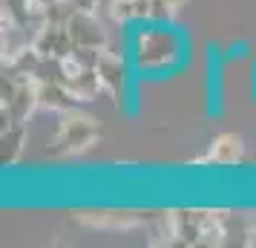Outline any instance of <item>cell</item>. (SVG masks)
Wrapping results in <instances>:
<instances>
[{
	"label": "cell",
	"mask_w": 256,
	"mask_h": 248,
	"mask_svg": "<svg viewBox=\"0 0 256 248\" xmlns=\"http://www.w3.org/2000/svg\"><path fill=\"white\" fill-rule=\"evenodd\" d=\"M222 67H224L222 52L216 47H210L208 49V67H204V104H208V116H219L222 113V95H224Z\"/></svg>",
	"instance_id": "6da1fadb"
},
{
	"label": "cell",
	"mask_w": 256,
	"mask_h": 248,
	"mask_svg": "<svg viewBox=\"0 0 256 248\" xmlns=\"http://www.w3.org/2000/svg\"><path fill=\"white\" fill-rule=\"evenodd\" d=\"M254 101H256V64H254Z\"/></svg>",
	"instance_id": "7a4b0ae2"
}]
</instances>
